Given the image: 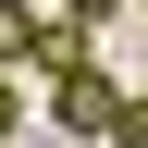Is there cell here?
<instances>
[{
	"label": "cell",
	"mask_w": 148,
	"mask_h": 148,
	"mask_svg": "<svg viewBox=\"0 0 148 148\" xmlns=\"http://www.w3.org/2000/svg\"><path fill=\"white\" fill-rule=\"evenodd\" d=\"M111 111H123V74H49V123H62V136H111Z\"/></svg>",
	"instance_id": "1"
},
{
	"label": "cell",
	"mask_w": 148,
	"mask_h": 148,
	"mask_svg": "<svg viewBox=\"0 0 148 148\" xmlns=\"http://www.w3.org/2000/svg\"><path fill=\"white\" fill-rule=\"evenodd\" d=\"M37 49H49V12H25V0H0V74H25Z\"/></svg>",
	"instance_id": "2"
},
{
	"label": "cell",
	"mask_w": 148,
	"mask_h": 148,
	"mask_svg": "<svg viewBox=\"0 0 148 148\" xmlns=\"http://www.w3.org/2000/svg\"><path fill=\"white\" fill-rule=\"evenodd\" d=\"M111 148H148V86H123V111H111Z\"/></svg>",
	"instance_id": "3"
},
{
	"label": "cell",
	"mask_w": 148,
	"mask_h": 148,
	"mask_svg": "<svg viewBox=\"0 0 148 148\" xmlns=\"http://www.w3.org/2000/svg\"><path fill=\"white\" fill-rule=\"evenodd\" d=\"M12 123H25V86H12V74H0V148H12Z\"/></svg>",
	"instance_id": "4"
},
{
	"label": "cell",
	"mask_w": 148,
	"mask_h": 148,
	"mask_svg": "<svg viewBox=\"0 0 148 148\" xmlns=\"http://www.w3.org/2000/svg\"><path fill=\"white\" fill-rule=\"evenodd\" d=\"M111 12H123V0H62V25H111Z\"/></svg>",
	"instance_id": "5"
}]
</instances>
